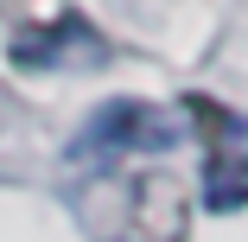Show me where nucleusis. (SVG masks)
<instances>
[{
	"label": "nucleus",
	"instance_id": "1",
	"mask_svg": "<svg viewBox=\"0 0 248 242\" xmlns=\"http://www.w3.org/2000/svg\"><path fill=\"white\" fill-rule=\"evenodd\" d=\"M178 140V115L153 109V102H134V96H115L102 102L70 140V166H115L121 153H153V147H172Z\"/></svg>",
	"mask_w": 248,
	"mask_h": 242
},
{
	"label": "nucleus",
	"instance_id": "2",
	"mask_svg": "<svg viewBox=\"0 0 248 242\" xmlns=\"http://www.w3.org/2000/svg\"><path fill=\"white\" fill-rule=\"evenodd\" d=\"M7 64L13 70H83V64H108V38L95 32L83 13H58L19 26L7 38Z\"/></svg>",
	"mask_w": 248,
	"mask_h": 242
},
{
	"label": "nucleus",
	"instance_id": "4",
	"mask_svg": "<svg viewBox=\"0 0 248 242\" xmlns=\"http://www.w3.org/2000/svg\"><path fill=\"white\" fill-rule=\"evenodd\" d=\"M185 236V191L166 172H140L127 185V217H121V242H178Z\"/></svg>",
	"mask_w": 248,
	"mask_h": 242
},
{
	"label": "nucleus",
	"instance_id": "3",
	"mask_svg": "<svg viewBox=\"0 0 248 242\" xmlns=\"http://www.w3.org/2000/svg\"><path fill=\"white\" fill-rule=\"evenodd\" d=\"M185 115H197L210 134L204 153V204L210 210H242L248 204V121L223 115L217 102H185Z\"/></svg>",
	"mask_w": 248,
	"mask_h": 242
}]
</instances>
